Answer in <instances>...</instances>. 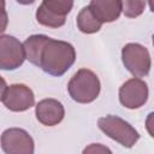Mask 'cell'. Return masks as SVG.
I'll list each match as a JSON object with an SVG mask.
<instances>
[{
  "mask_svg": "<svg viewBox=\"0 0 154 154\" xmlns=\"http://www.w3.org/2000/svg\"><path fill=\"white\" fill-rule=\"evenodd\" d=\"M75 60L76 51L71 43L49 37L41 49L38 67L51 76L60 77L73 65Z\"/></svg>",
  "mask_w": 154,
  "mask_h": 154,
  "instance_id": "6da1fadb",
  "label": "cell"
},
{
  "mask_svg": "<svg viewBox=\"0 0 154 154\" xmlns=\"http://www.w3.org/2000/svg\"><path fill=\"white\" fill-rule=\"evenodd\" d=\"M100 89L99 77L89 69H79L67 83V91L71 99L78 103L93 102L97 99Z\"/></svg>",
  "mask_w": 154,
  "mask_h": 154,
  "instance_id": "7a4b0ae2",
  "label": "cell"
},
{
  "mask_svg": "<svg viewBox=\"0 0 154 154\" xmlns=\"http://www.w3.org/2000/svg\"><path fill=\"white\" fill-rule=\"evenodd\" d=\"M97 126L106 136L125 148H132L140 140L138 131L130 123L118 116L108 114L99 118Z\"/></svg>",
  "mask_w": 154,
  "mask_h": 154,
  "instance_id": "3957f363",
  "label": "cell"
},
{
  "mask_svg": "<svg viewBox=\"0 0 154 154\" xmlns=\"http://www.w3.org/2000/svg\"><path fill=\"white\" fill-rule=\"evenodd\" d=\"M72 6L73 1L70 0H43L36 10V20L47 28H60L65 24Z\"/></svg>",
  "mask_w": 154,
  "mask_h": 154,
  "instance_id": "277c9868",
  "label": "cell"
},
{
  "mask_svg": "<svg viewBox=\"0 0 154 154\" xmlns=\"http://www.w3.org/2000/svg\"><path fill=\"white\" fill-rule=\"evenodd\" d=\"M122 61L125 69L136 78L148 76L152 67L149 51L136 42L126 43L122 48Z\"/></svg>",
  "mask_w": 154,
  "mask_h": 154,
  "instance_id": "5b68a950",
  "label": "cell"
},
{
  "mask_svg": "<svg viewBox=\"0 0 154 154\" xmlns=\"http://www.w3.org/2000/svg\"><path fill=\"white\" fill-rule=\"evenodd\" d=\"M0 146L5 154H34L35 152L32 137L20 128L6 129L0 136Z\"/></svg>",
  "mask_w": 154,
  "mask_h": 154,
  "instance_id": "8992f818",
  "label": "cell"
},
{
  "mask_svg": "<svg viewBox=\"0 0 154 154\" xmlns=\"http://www.w3.org/2000/svg\"><path fill=\"white\" fill-rule=\"evenodd\" d=\"M149 95L147 83L141 78H130L125 81L119 88V101L129 109H137L142 107Z\"/></svg>",
  "mask_w": 154,
  "mask_h": 154,
  "instance_id": "52a82bcc",
  "label": "cell"
},
{
  "mask_svg": "<svg viewBox=\"0 0 154 154\" xmlns=\"http://www.w3.org/2000/svg\"><path fill=\"white\" fill-rule=\"evenodd\" d=\"M24 60L23 43L14 36L0 35V70H16L23 65Z\"/></svg>",
  "mask_w": 154,
  "mask_h": 154,
  "instance_id": "ba28073f",
  "label": "cell"
},
{
  "mask_svg": "<svg viewBox=\"0 0 154 154\" xmlns=\"http://www.w3.org/2000/svg\"><path fill=\"white\" fill-rule=\"evenodd\" d=\"M1 101L4 106L12 112H24L35 106V95L28 85L14 83L7 85Z\"/></svg>",
  "mask_w": 154,
  "mask_h": 154,
  "instance_id": "9c48e42d",
  "label": "cell"
},
{
  "mask_svg": "<svg viewBox=\"0 0 154 154\" xmlns=\"http://www.w3.org/2000/svg\"><path fill=\"white\" fill-rule=\"evenodd\" d=\"M36 119L45 126H55L65 117V108L57 99H43L35 106Z\"/></svg>",
  "mask_w": 154,
  "mask_h": 154,
  "instance_id": "30bf717a",
  "label": "cell"
},
{
  "mask_svg": "<svg viewBox=\"0 0 154 154\" xmlns=\"http://www.w3.org/2000/svg\"><path fill=\"white\" fill-rule=\"evenodd\" d=\"M88 6L93 16L102 24L117 20L122 13L120 0H91Z\"/></svg>",
  "mask_w": 154,
  "mask_h": 154,
  "instance_id": "8fae6325",
  "label": "cell"
},
{
  "mask_svg": "<svg viewBox=\"0 0 154 154\" xmlns=\"http://www.w3.org/2000/svg\"><path fill=\"white\" fill-rule=\"evenodd\" d=\"M48 38L49 37L47 35H42V34H36V35L29 36L23 43L25 59H28L31 64L38 66V58H40L41 49Z\"/></svg>",
  "mask_w": 154,
  "mask_h": 154,
  "instance_id": "7c38bea8",
  "label": "cell"
},
{
  "mask_svg": "<svg viewBox=\"0 0 154 154\" xmlns=\"http://www.w3.org/2000/svg\"><path fill=\"white\" fill-rule=\"evenodd\" d=\"M77 28L79 29L81 32L83 34H95L97 32L101 26L102 23H100L91 13L89 6H84L77 14Z\"/></svg>",
  "mask_w": 154,
  "mask_h": 154,
  "instance_id": "4fadbf2b",
  "label": "cell"
},
{
  "mask_svg": "<svg viewBox=\"0 0 154 154\" xmlns=\"http://www.w3.org/2000/svg\"><path fill=\"white\" fill-rule=\"evenodd\" d=\"M146 2L142 0H125L122 1V12L128 18H136L144 11Z\"/></svg>",
  "mask_w": 154,
  "mask_h": 154,
  "instance_id": "5bb4252c",
  "label": "cell"
},
{
  "mask_svg": "<svg viewBox=\"0 0 154 154\" xmlns=\"http://www.w3.org/2000/svg\"><path fill=\"white\" fill-rule=\"evenodd\" d=\"M82 154H113V153L105 144H101V143H90V144H88L83 149Z\"/></svg>",
  "mask_w": 154,
  "mask_h": 154,
  "instance_id": "9a60e30c",
  "label": "cell"
},
{
  "mask_svg": "<svg viewBox=\"0 0 154 154\" xmlns=\"http://www.w3.org/2000/svg\"><path fill=\"white\" fill-rule=\"evenodd\" d=\"M5 5H6L5 1L0 0V34L6 30L7 24H8V16H7Z\"/></svg>",
  "mask_w": 154,
  "mask_h": 154,
  "instance_id": "2e32d148",
  "label": "cell"
},
{
  "mask_svg": "<svg viewBox=\"0 0 154 154\" xmlns=\"http://www.w3.org/2000/svg\"><path fill=\"white\" fill-rule=\"evenodd\" d=\"M6 88H7L6 81L0 76V101H1V99H2V95H4V91H5Z\"/></svg>",
  "mask_w": 154,
  "mask_h": 154,
  "instance_id": "e0dca14e",
  "label": "cell"
}]
</instances>
